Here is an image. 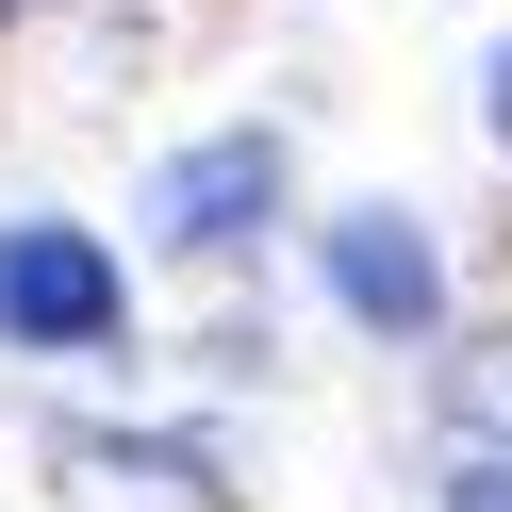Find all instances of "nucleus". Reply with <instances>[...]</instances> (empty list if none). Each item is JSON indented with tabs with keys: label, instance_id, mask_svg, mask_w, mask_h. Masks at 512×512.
Here are the masks:
<instances>
[{
	"label": "nucleus",
	"instance_id": "1",
	"mask_svg": "<svg viewBox=\"0 0 512 512\" xmlns=\"http://www.w3.org/2000/svg\"><path fill=\"white\" fill-rule=\"evenodd\" d=\"M100 331H116V248L17 215L0 232V347H100Z\"/></svg>",
	"mask_w": 512,
	"mask_h": 512
},
{
	"label": "nucleus",
	"instance_id": "2",
	"mask_svg": "<svg viewBox=\"0 0 512 512\" xmlns=\"http://www.w3.org/2000/svg\"><path fill=\"white\" fill-rule=\"evenodd\" d=\"M133 215H149V248H232V232H265V215H281V133H199V149H166Z\"/></svg>",
	"mask_w": 512,
	"mask_h": 512
},
{
	"label": "nucleus",
	"instance_id": "3",
	"mask_svg": "<svg viewBox=\"0 0 512 512\" xmlns=\"http://www.w3.org/2000/svg\"><path fill=\"white\" fill-rule=\"evenodd\" d=\"M331 298L364 314V331H430L446 314V248L413 232V215H331Z\"/></svg>",
	"mask_w": 512,
	"mask_h": 512
},
{
	"label": "nucleus",
	"instance_id": "4",
	"mask_svg": "<svg viewBox=\"0 0 512 512\" xmlns=\"http://www.w3.org/2000/svg\"><path fill=\"white\" fill-rule=\"evenodd\" d=\"M463 430H479V463H512V347L463 364Z\"/></svg>",
	"mask_w": 512,
	"mask_h": 512
},
{
	"label": "nucleus",
	"instance_id": "5",
	"mask_svg": "<svg viewBox=\"0 0 512 512\" xmlns=\"http://www.w3.org/2000/svg\"><path fill=\"white\" fill-rule=\"evenodd\" d=\"M446 512H512V463H463V479H446Z\"/></svg>",
	"mask_w": 512,
	"mask_h": 512
},
{
	"label": "nucleus",
	"instance_id": "6",
	"mask_svg": "<svg viewBox=\"0 0 512 512\" xmlns=\"http://www.w3.org/2000/svg\"><path fill=\"white\" fill-rule=\"evenodd\" d=\"M479 116H496V149H512V34H496V83H479Z\"/></svg>",
	"mask_w": 512,
	"mask_h": 512
}]
</instances>
